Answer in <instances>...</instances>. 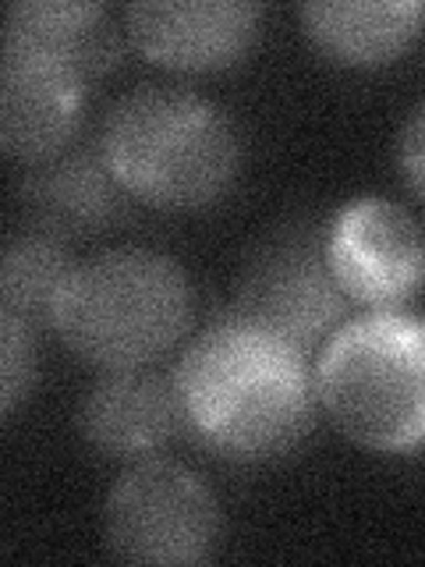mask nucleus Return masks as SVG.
I'll use <instances>...</instances> for the list:
<instances>
[{"instance_id":"obj_1","label":"nucleus","mask_w":425,"mask_h":567,"mask_svg":"<svg viewBox=\"0 0 425 567\" xmlns=\"http://www.w3.org/2000/svg\"><path fill=\"white\" fill-rule=\"evenodd\" d=\"M170 380L182 425L230 461L288 454L312 425L309 354L238 316H224L195 337Z\"/></svg>"},{"instance_id":"obj_2","label":"nucleus","mask_w":425,"mask_h":567,"mask_svg":"<svg viewBox=\"0 0 425 567\" xmlns=\"http://www.w3.org/2000/svg\"><path fill=\"white\" fill-rule=\"evenodd\" d=\"M96 142L117 185L156 209L217 203L241 167V138L230 114L188 89L146 85L121 96Z\"/></svg>"},{"instance_id":"obj_3","label":"nucleus","mask_w":425,"mask_h":567,"mask_svg":"<svg viewBox=\"0 0 425 567\" xmlns=\"http://www.w3.org/2000/svg\"><path fill=\"white\" fill-rule=\"evenodd\" d=\"M315 401L351 443L376 454L425 447V319L369 309L336 327L315 359Z\"/></svg>"},{"instance_id":"obj_4","label":"nucleus","mask_w":425,"mask_h":567,"mask_svg":"<svg viewBox=\"0 0 425 567\" xmlns=\"http://www.w3.org/2000/svg\"><path fill=\"white\" fill-rule=\"evenodd\" d=\"M188 319L191 291L182 266L149 248H114L75 262L50 327L75 359L114 372L164 359Z\"/></svg>"},{"instance_id":"obj_5","label":"nucleus","mask_w":425,"mask_h":567,"mask_svg":"<svg viewBox=\"0 0 425 567\" xmlns=\"http://www.w3.org/2000/svg\"><path fill=\"white\" fill-rule=\"evenodd\" d=\"M217 532L220 511L209 486L174 461H132V468L106 493L103 539L124 564L209 560Z\"/></svg>"},{"instance_id":"obj_6","label":"nucleus","mask_w":425,"mask_h":567,"mask_svg":"<svg viewBox=\"0 0 425 567\" xmlns=\"http://www.w3.org/2000/svg\"><path fill=\"white\" fill-rule=\"evenodd\" d=\"M348 295L341 291L330 259L326 230L309 224L280 227L248 259L230 316L283 337L301 354L323 348L344 323Z\"/></svg>"},{"instance_id":"obj_7","label":"nucleus","mask_w":425,"mask_h":567,"mask_svg":"<svg viewBox=\"0 0 425 567\" xmlns=\"http://www.w3.org/2000/svg\"><path fill=\"white\" fill-rule=\"evenodd\" d=\"M326 259L348 301L401 309L425 284V235L401 203L383 195L348 203L326 227Z\"/></svg>"},{"instance_id":"obj_8","label":"nucleus","mask_w":425,"mask_h":567,"mask_svg":"<svg viewBox=\"0 0 425 567\" xmlns=\"http://www.w3.org/2000/svg\"><path fill=\"white\" fill-rule=\"evenodd\" d=\"M262 25L259 4L241 0H138L124 32L146 61L170 71H220L238 64Z\"/></svg>"},{"instance_id":"obj_9","label":"nucleus","mask_w":425,"mask_h":567,"mask_svg":"<svg viewBox=\"0 0 425 567\" xmlns=\"http://www.w3.org/2000/svg\"><path fill=\"white\" fill-rule=\"evenodd\" d=\"M85 82L22 47L0 61V146L11 159L43 164L75 138Z\"/></svg>"},{"instance_id":"obj_10","label":"nucleus","mask_w":425,"mask_h":567,"mask_svg":"<svg viewBox=\"0 0 425 567\" xmlns=\"http://www.w3.org/2000/svg\"><path fill=\"white\" fill-rule=\"evenodd\" d=\"M182 425L174 380L149 369L103 372L79 408V433L111 461L156 454Z\"/></svg>"},{"instance_id":"obj_11","label":"nucleus","mask_w":425,"mask_h":567,"mask_svg":"<svg viewBox=\"0 0 425 567\" xmlns=\"http://www.w3.org/2000/svg\"><path fill=\"white\" fill-rule=\"evenodd\" d=\"M124 195L128 192L117 185L100 142L68 146L43 164H32L22 177V209L29 224L61 241L96 235L117 220Z\"/></svg>"},{"instance_id":"obj_12","label":"nucleus","mask_w":425,"mask_h":567,"mask_svg":"<svg viewBox=\"0 0 425 567\" xmlns=\"http://www.w3.org/2000/svg\"><path fill=\"white\" fill-rule=\"evenodd\" d=\"M4 47H22L68 68L85 85L106 75L121 58L117 29L100 4L71 0H22L8 8Z\"/></svg>"},{"instance_id":"obj_13","label":"nucleus","mask_w":425,"mask_h":567,"mask_svg":"<svg viewBox=\"0 0 425 567\" xmlns=\"http://www.w3.org/2000/svg\"><path fill=\"white\" fill-rule=\"evenodd\" d=\"M301 29L309 43L344 68H380L397 61L422 32L425 8L415 0H333V4H301Z\"/></svg>"},{"instance_id":"obj_14","label":"nucleus","mask_w":425,"mask_h":567,"mask_svg":"<svg viewBox=\"0 0 425 567\" xmlns=\"http://www.w3.org/2000/svg\"><path fill=\"white\" fill-rule=\"evenodd\" d=\"M75 270L61 238L46 230H22L8 238L0 259V312L18 316L32 330L53 323V306Z\"/></svg>"},{"instance_id":"obj_15","label":"nucleus","mask_w":425,"mask_h":567,"mask_svg":"<svg viewBox=\"0 0 425 567\" xmlns=\"http://www.w3.org/2000/svg\"><path fill=\"white\" fill-rule=\"evenodd\" d=\"M32 327L11 312H0V412L4 419L25 401L35 377V341Z\"/></svg>"},{"instance_id":"obj_16","label":"nucleus","mask_w":425,"mask_h":567,"mask_svg":"<svg viewBox=\"0 0 425 567\" xmlns=\"http://www.w3.org/2000/svg\"><path fill=\"white\" fill-rule=\"evenodd\" d=\"M397 159L404 171V182L425 203V100L404 121L401 138H397Z\"/></svg>"}]
</instances>
